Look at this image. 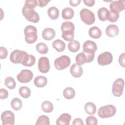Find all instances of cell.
I'll return each instance as SVG.
<instances>
[{
    "instance_id": "6da1fadb",
    "label": "cell",
    "mask_w": 125,
    "mask_h": 125,
    "mask_svg": "<svg viewBox=\"0 0 125 125\" xmlns=\"http://www.w3.org/2000/svg\"><path fill=\"white\" fill-rule=\"evenodd\" d=\"M62 32V37L66 41H72L74 38V24L71 21L63 22L61 27Z\"/></svg>"
},
{
    "instance_id": "7a4b0ae2",
    "label": "cell",
    "mask_w": 125,
    "mask_h": 125,
    "mask_svg": "<svg viewBox=\"0 0 125 125\" xmlns=\"http://www.w3.org/2000/svg\"><path fill=\"white\" fill-rule=\"evenodd\" d=\"M37 33V29L34 26H27L24 30L25 42L29 44H32L36 42L38 39Z\"/></svg>"
},
{
    "instance_id": "3957f363",
    "label": "cell",
    "mask_w": 125,
    "mask_h": 125,
    "mask_svg": "<svg viewBox=\"0 0 125 125\" xmlns=\"http://www.w3.org/2000/svg\"><path fill=\"white\" fill-rule=\"evenodd\" d=\"M116 112V107L112 104H108L101 106L98 110V115L101 118H108L113 116Z\"/></svg>"
},
{
    "instance_id": "277c9868",
    "label": "cell",
    "mask_w": 125,
    "mask_h": 125,
    "mask_svg": "<svg viewBox=\"0 0 125 125\" xmlns=\"http://www.w3.org/2000/svg\"><path fill=\"white\" fill-rule=\"evenodd\" d=\"M22 13L25 19L29 21L37 23L40 20V16L34 9H30L24 6L22 9Z\"/></svg>"
},
{
    "instance_id": "5b68a950",
    "label": "cell",
    "mask_w": 125,
    "mask_h": 125,
    "mask_svg": "<svg viewBox=\"0 0 125 125\" xmlns=\"http://www.w3.org/2000/svg\"><path fill=\"white\" fill-rule=\"evenodd\" d=\"M80 15L81 20L86 24L91 25L95 21L94 13L90 10L83 8L80 11Z\"/></svg>"
},
{
    "instance_id": "8992f818",
    "label": "cell",
    "mask_w": 125,
    "mask_h": 125,
    "mask_svg": "<svg viewBox=\"0 0 125 125\" xmlns=\"http://www.w3.org/2000/svg\"><path fill=\"white\" fill-rule=\"evenodd\" d=\"M70 63V58L66 55H62L55 60L54 66L58 70H63L68 67Z\"/></svg>"
},
{
    "instance_id": "52a82bcc",
    "label": "cell",
    "mask_w": 125,
    "mask_h": 125,
    "mask_svg": "<svg viewBox=\"0 0 125 125\" xmlns=\"http://www.w3.org/2000/svg\"><path fill=\"white\" fill-rule=\"evenodd\" d=\"M124 87V80L122 78L116 79L112 85V92L116 97H120L123 92Z\"/></svg>"
},
{
    "instance_id": "ba28073f",
    "label": "cell",
    "mask_w": 125,
    "mask_h": 125,
    "mask_svg": "<svg viewBox=\"0 0 125 125\" xmlns=\"http://www.w3.org/2000/svg\"><path fill=\"white\" fill-rule=\"evenodd\" d=\"M27 53L22 50H14L10 56V61L14 63H21Z\"/></svg>"
},
{
    "instance_id": "9c48e42d",
    "label": "cell",
    "mask_w": 125,
    "mask_h": 125,
    "mask_svg": "<svg viewBox=\"0 0 125 125\" xmlns=\"http://www.w3.org/2000/svg\"><path fill=\"white\" fill-rule=\"evenodd\" d=\"M95 57V54H88L83 52H81L76 56V62L79 65H83L85 63L91 62Z\"/></svg>"
},
{
    "instance_id": "30bf717a",
    "label": "cell",
    "mask_w": 125,
    "mask_h": 125,
    "mask_svg": "<svg viewBox=\"0 0 125 125\" xmlns=\"http://www.w3.org/2000/svg\"><path fill=\"white\" fill-rule=\"evenodd\" d=\"M2 125H14L15 124V115L10 110L3 111L1 115Z\"/></svg>"
},
{
    "instance_id": "8fae6325",
    "label": "cell",
    "mask_w": 125,
    "mask_h": 125,
    "mask_svg": "<svg viewBox=\"0 0 125 125\" xmlns=\"http://www.w3.org/2000/svg\"><path fill=\"white\" fill-rule=\"evenodd\" d=\"M33 77V72L28 69H23L17 75L18 81L21 83H27L31 81Z\"/></svg>"
},
{
    "instance_id": "7c38bea8",
    "label": "cell",
    "mask_w": 125,
    "mask_h": 125,
    "mask_svg": "<svg viewBox=\"0 0 125 125\" xmlns=\"http://www.w3.org/2000/svg\"><path fill=\"white\" fill-rule=\"evenodd\" d=\"M113 60L112 54L109 52H104L100 54L98 57V63L102 66H104L110 64Z\"/></svg>"
},
{
    "instance_id": "4fadbf2b",
    "label": "cell",
    "mask_w": 125,
    "mask_h": 125,
    "mask_svg": "<svg viewBox=\"0 0 125 125\" xmlns=\"http://www.w3.org/2000/svg\"><path fill=\"white\" fill-rule=\"evenodd\" d=\"M83 52L88 54H95L97 49L96 43L92 41L87 40L83 44Z\"/></svg>"
},
{
    "instance_id": "5bb4252c",
    "label": "cell",
    "mask_w": 125,
    "mask_h": 125,
    "mask_svg": "<svg viewBox=\"0 0 125 125\" xmlns=\"http://www.w3.org/2000/svg\"><path fill=\"white\" fill-rule=\"evenodd\" d=\"M50 64L48 59L46 57H41L38 61V69L43 73H46L49 71Z\"/></svg>"
},
{
    "instance_id": "9a60e30c",
    "label": "cell",
    "mask_w": 125,
    "mask_h": 125,
    "mask_svg": "<svg viewBox=\"0 0 125 125\" xmlns=\"http://www.w3.org/2000/svg\"><path fill=\"white\" fill-rule=\"evenodd\" d=\"M110 10L112 12L119 13L125 9V0H114L109 5Z\"/></svg>"
},
{
    "instance_id": "2e32d148",
    "label": "cell",
    "mask_w": 125,
    "mask_h": 125,
    "mask_svg": "<svg viewBox=\"0 0 125 125\" xmlns=\"http://www.w3.org/2000/svg\"><path fill=\"white\" fill-rule=\"evenodd\" d=\"M71 120V116L68 113H63L57 119V125H69Z\"/></svg>"
},
{
    "instance_id": "e0dca14e",
    "label": "cell",
    "mask_w": 125,
    "mask_h": 125,
    "mask_svg": "<svg viewBox=\"0 0 125 125\" xmlns=\"http://www.w3.org/2000/svg\"><path fill=\"white\" fill-rule=\"evenodd\" d=\"M119 30L118 27L115 24H110L106 28L105 32L107 36L113 38L117 36L119 34Z\"/></svg>"
},
{
    "instance_id": "ac0fdd59",
    "label": "cell",
    "mask_w": 125,
    "mask_h": 125,
    "mask_svg": "<svg viewBox=\"0 0 125 125\" xmlns=\"http://www.w3.org/2000/svg\"><path fill=\"white\" fill-rule=\"evenodd\" d=\"M70 72L74 77L79 78L83 74V68L80 65L77 63H74L71 65L70 69Z\"/></svg>"
},
{
    "instance_id": "d6986e66",
    "label": "cell",
    "mask_w": 125,
    "mask_h": 125,
    "mask_svg": "<svg viewBox=\"0 0 125 125\" xmlns=\"http://www.w3.org/2000/svg\"><path fill=\"white\" fill-rule=\"evenodd\" d=\"M55 30L51 28H45L42 32V37L46 41L52 40L55 37Z\"/></svg>"
},
{
    "instance_id": "ffe728a7",
    "label": "cell",
    "mask_w": 125,
    "mask_h": 125,
    "mask_svg": "<svg viewBox=\"0 0 125 125\" xmlns=\"http://www.w3.org/2000/svg\"><path fill=\"white\" fill-rule=\"evenodd\" d=\"M35 61L36 58L33 55L27 54L21 64L25 66L31 67L35 64Z\"/></svg>"
},
{
    "instance_id": "44dd1931",
    "label": "cell",
    "mask_w": 125,
    "mask_h": 125,
    "mask_svg": "<svg viewBox=\"0 0 125 125\" xmlns=\"http://www.w3.org/2000/svg\"><path fill=\"white\" fill-rule=\"evenodd\" d=\"M34 83L35 86L38 87H43L47 83V79L44 76H39L35 78Z\"/></svg>"
},
{
    "instance_id": "7402d4cb",
    "label": "cell",
    "mask_w": 125,
    "mask_h": 125,
    "mask_svg": "<svg viewBox=\"0 0 125 125\" xmlns=\"http://www.w3.org/2000/svg\"><path fill=\"white\" fill-rule=\"evenodd\" d=\"M89 35L93 39H98L102 35V31L97 26L91 27L88 31Z\"/></svg>"
},
{
    "instance_id": "603a6c76",
    "label": "cell",
    "mask_w": 125,
    "mask_h": 125,
    "mask_svg": "<svg viewBox=\"0 0 125 125\" xmlns=\"http://www.w3.org/2000/svg\"><path fill=\"white\" fill-rule=\"evenodd\" d=\"M62 17L64 20H69L72 19L74 15V10L70 7L64 8L62 12Z\"/></svg>"
},
{
    "instance_id": "cb8c5ba5",
    "label": "cell",
    "mask_w": 125,
    "mask_h": 125,
    "mask_svg": "<svg viewBox=\"0 0 125 125\" xmlns=\"http://www.w3.org/2000/svg\"><path fill=\"white\" fill-rule=\"evenodd\" d=\"M52 46L54 48L56 49L58 52H61L65 49V44L62 40L58 39L52 42Z\"/></svg>"
},
{
    "instance_id": "d4e9b609",
    "label": "cell",
    "mask_w": 125,
    "mask_h": 125,
    "mask_svg": "<svg viewBox=\"0 0 125 125\" xmlns=\"http://www.w3.org/2000/svg\"><path fill=\"white\" fill-rule=\"evenodd\" d=\"M47 14L49 17L52 20L57 19L59 16V10L55 6H52L48 8Z\"/></svg>"
},
{
    "instance_id": "484cf974",
    "label": "cell",
    "mask_w": 125,
    "mask_h": 125,
    "mask_svg": "<svg viewBox=\"0 0 125 125\" xmlns=\"http://www.w3.org/2000/svg\"><path fill=\"white\" fill-rule=\"evenodd\" d=\"M84 110L89 115H94L96 111V106L92 102H88L84 105Z\"/></svg>"
},
{
    "instance_id": "4316f807",
    "label": "cell",
    "mask_w": 125,
    "mask_h": 125,
    "mask_svg": "<svg viewBox=\"0 0 125 125\" xmlns=\"http://www.w3.org/2000/svg\"><path fill=\"white\" fill-rule=\"evenodd\" d=\"M63 95L64 97L66 99H72L74 97L75 95V91L72 87H66L63 90Z\"/></svg>"
},
{
    "instance_id": "83f0119b",
    "label": "cell",
    "mask_w": 125,
    "mask_h": 125,
    "mask_svg": "<svg viewBox=\"0 0 125 125\" xmlns=\"http://www.w3.org/2000/svg\"><path fill=\"white\" fill-rule=\"evenodd\" d=\"M68 48L70 51L72 52H77L80 48V42L76 40L70 41L68 44Z\"/></svg>"
},
{
    "instance_id": "f1b7e54d",
    "label": "cell",
    "mask_w": 125,
    "mask_h": 125,
    "mask_svg": "<svg viewBox=\"0 0 125 125\" xmlns=\"http://www.w3.org/2000/svg\"><path fill=\"white\" fill-rule=\"evenodd\" d=\"M22 106L21 100L18 98H15L11 102V106L15 110L18 111L21 109Z\"/></svg>"
},
{
    "instance_id": "f546056e",
    "label": "cell",
    "mask_w": 125,
    "mask_h": 125,
    "mask_svg": "<svg viewBox=\"0 0 125 125\" xmlns=\"http://www.w3.org/2000/svg\"><path fill=\"white\" fill-rule=\"evenodd\" d=\"M42 110L45 113H50L53 110V105L49 101H44L41 105Z\"/></svg>"
},
{
    "instance_id": "4dcf8cb0",
    "label": "cell",
    "mask_w": 125,
    "mask_h": 125,
    "mask_svg": "<svg viewBox=\"0 0 125 125\" xmlns=\"http://www.w3.org/2000/svg\"><path fill=\"white\" fill-rule=\"evenodd\" d=\"M108 10L105 7L100 8L98 11V16L99 20L104 21L107 20V16Z\"/></svg>"
},
{
    "instance_id": "1f68e13d",
    "label": "cell",
    "mask_w": 125,
    "mask_h": 125,
    "mask_svg": "<svg viewBox=\"0 0 125 125\" xmlns=\"http://www.w3.org/2000/svg\"><path fill=\"white\" fill-rule=\"evenodd\" d=\"M20 95L23 98H27L30 96L31 90L28 87L21 86L19 90Z\"/></svg>"
},
{
    "instance_id": "d6a6232c",
    "label": "cell",
    "mask_w": 125,
    "mask_h": 125,
    "mask_svg": "<svg viewBox=\"0 0 125 125\" xmlns=\"http://www.w3.org/2000/svg\"><path fill=\"white\" fill-rule=\"evenodd\" d=\"M50 120L48 116L46 115H41L38 117L36 123V125H49Z\"/></svg>"
},
{
    "instance_id": "836d02e7",
    "label": "cell",
    "mask_w": 125,
    "mask_h": 125,
    "mask_svg": "<svg viewBox=\"0 0 125 125\" xmlns=\"http://www.w3.org/2000/svg\"><path fill=\"white\" fill-rule=\"evenodd\" d=\"M5 85L10 89H14L16 86V83L13 77H7L4 80Z\"/></svg>"
},
{
    "instance_id": "e575fe53",
    "label": "cell",
    "mask_w": 125,
    "mask_h": 125,
    "mask_svg": "<svg viewBox=\"0 0 125 125\" xmlns=\"http://www.w3.org/2000/svg\"><path fill=\"white\" fill-rule=\"evenodd\" d=\"M36 50L40 54H45L48 52V48L45 43L43 42H40L36 46Z\"/></svg>"
},
{
    "instance_id": "d590c367",
    "label": "cell",
    "mask_w": 125,
    "mask_h": 125,
    "mask_svg": "<svg viewBox=\"0 0 125 125\" xmlns=\"http://www.w3.org/2000/svg\"><path fill=\"white\" fill-rule=\"evenodd\" d=\"M119 18V14L108 10L107 16V20L110 22H114L116 21Z\"/></svg>"
},
{
    "instance_id": "8d00e7d4",
    "label": "cell",
    "mask_w": 125,
    "mask_h": 125,
    "mask_svg": "<svg viewBox=\"0 0 125 125\" xmlns=\"http://www.w3.org/2000/svg\"><path fill=\"white\" fill-rule=\"evenodd\" d=\"M38 5L37 0H27L25 1L24 6L27 8L34 9Z\"/></svg>"
},
{
    "instance_id": "74e56055",
    "label": "cell",
    "mask_w": 125,
    "mask_h": 125,
    "mask_svg": "<svg viewBox=\"0 0 125 125\" xmlns=\"http://www.w3.org/2000/svg\"><path fill=\"white\" fill-rule=\"evenodd\" d=\"M85 122L87 125H96L98 123V121L95 117L90 116L87 117Z\"/></svg>"
},
{
    "instance_id": "f35d334b",
    "label": "cell",
    "mask_w": 125,
    "mask_h": 125,
    "mask_svg": "<svg viewBox=\"0 0 125 125\" xmlns=\"http://www.w3.org/2000/svg\"><path fill=\"white\" fill-rule=\"evenodd\" d=\"M8 55V51L7 49L4 47L1 46L0 47V59H5Z\"/></svg>"
},
{
    "instance_id": "ab89813d",
    "label": "cell",
    "mask_w": 125,
    "mask_h": 125,
    "mask_svg": "<svg viewBox=\"0 0 125 125\" xmlns=\"http://www.w3.org/2000/svg\"><path fill=\"white\" fill-rule=\"evenodd\" d=\"M8 96V92L7 90L4 88L0 89V99H5Z\"/></svg>"
},
{
    "instance_id": "60d3db41",
    "label": "cell",
    "mask_w": 125,
    "mask_h": 125,
    "mask_svg": "<svg viewBox=\"0 0 125 125\" xmlns=\"http://www.w3.org/2000/svg\"><path fill=\"white\" fill-rule=\"evenodd\" d=\"M125 53H123L122 54H121L119 57V62L120 64V65H121L122 67H125Z\"/></svg>"
},
{
    "instance_id": "b9f144b4",
    "label": "cell",
    "mask_w": 125,
    "mask_h": 125,
    "mask_svg": "<svg viewBox=\"0 0 125 125\" xmlns=\"http://www.w3.org/2000/svg\"><path fill=\"white\" fill-rule=\"evenodd\" d=\"M73 125H83L84 123L82 119L80 118L75 119L72 123Z\"/></svg>"
},
{
    "instance_id": "7bdbcfd3",
    "label": "cell",
    "mask_w": 125,
    "mask_h": 125,
    "mask_svg": "<svg viewBox=\"0 0 125 125\" xmlns=\"http://www.w3.org/2000/svg\"><path fill=\"white\" fill-rule=\"evenodd\" d=\"M50 1V0H37L38 5L40 7H44Z\"/></svg>"
},
{
    "instance_id": "ee69618b",
    "label": "cell",
    "mask_w": 125,
    "mask_h": 125,
    "mask_svg": "<svg viewBox=\"0 0 125 125\" xmlns=\"http://www.w3.org/2000/svg\"><path fill=\"white\" fill-rule=\"evenodd\" d=\"M85 5L91 7L94 5L95 1L94 0H83Z\"/></svg>"
},
{
    "instance_id": "f6af8a7d",
    "label": "cell",
    "mask_w": 125,
    "mask_h": 125,
    "mask_svg": "<svg viewBox=\"0 0 125 125\" xmlns=\"http://www.w3.org/2000/svg\"><path fill=\"white\" fill-rule=\"evenodd\" d=\"M81 0H70L69 3L72 6H76L78 5L81 2Z\"/></svg>"
}]
</instances>
